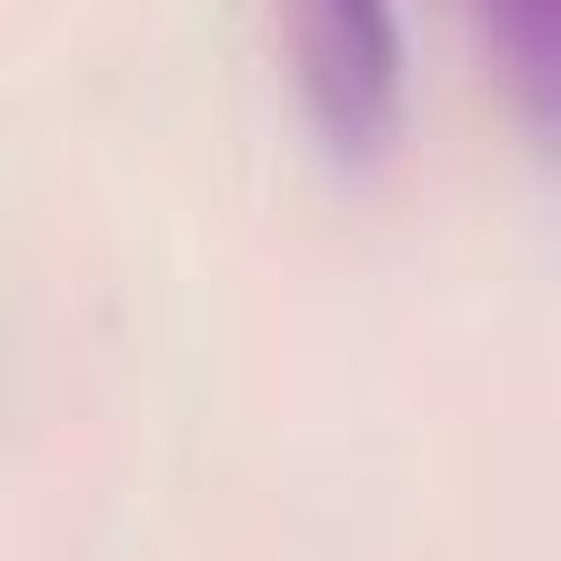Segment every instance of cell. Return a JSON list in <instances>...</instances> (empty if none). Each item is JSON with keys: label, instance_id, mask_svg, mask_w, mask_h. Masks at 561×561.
Returning <instances> with one entry per match:
<instances>
[{"label": "cell", "instance_id": "1", "mask_svg": "<svg viewBox=\"0 0 561 561\" xmlns=\"http://www.w3.org/2000/svg\"><path fill=\"white\" fill-rule=\"evenodd\" d=\"M289 9V53L316 131L342 158L386 149L403 123V18L394 0H280Z\"/></svg>", "mask_w": 561, "mask_h": 561}, {"label": "cell", "instance_id": "2", "mask_svg": "<svg viewBox=\"0 0 561 561\" xmlns=\"http://www.w3.org/2000/svg\"><path fill=\"white\" fill-rule=\"evenodd\" d=\"M465 18L517 96V123L543 140L561 105V0H465Z\"/></svg>", "mask_w": 561, "mask_h": 561}]
</instances>
